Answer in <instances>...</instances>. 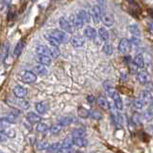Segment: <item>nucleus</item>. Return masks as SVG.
I'll return each mask as SVG.
<instances>
[{
    "instance_id": "obj_45",
    "label": "nucleus",
    "mask_w": 153,
    "mask_h": 153,
    "mask_svg": "<svg viewBox=\"0 0 153 153\" xmlns=\"http://www.w3.org/2000/svg\"><path fill=\"white\" fill-rule=\"evenodd\" d=\"M87 100H88V102H89V103H94V100H95V98H94V95H89V97H87Z\"/></svg>"
},
{
    "instance_id": "obj_17",
    "label": "nucleus",
    "mask_w": 153,
    "mask_h": 153,
    "mask_svg": "<svg viewBox=\"0 0 153 153\" xmlns=\"http://www.w3.org/2000/svg\"><path fill=\"white\" fill-rule=\"evenodd\" d=\"M35 71H36V73L38 74V75H40L42 77L46 76L47 73H48V71H47V68L43 65H41V64L35 67Z\"/></svg>"
},
{
    "instance_id": "obj_27",
    "label": "nucleus",
    "mask_w": 153,
    "mask_h": 153,
    "mask_svg": "<svg viewBox=\"0 0 153 153\" xmlns=\"http://www.w3.org/2000/svg\"><path fill=\"white\" fill-rule=\"evenodd\" d=\"M86 136V131L84 128H76L72 131V134H71V137H84Z\"/></svg>"
},
{
    "instance_id": "obj_46",
    "label": "nucleus",
    "mask_w": 153,
    "mask_h": 153,
    "mask_svg": "<svg viewBox=\"0 0 153 153\" xmlns=\"http://www.w3.org/2000/svg\"><path fill=\"white\" fill-rule=\"evenodd\" d=\"M10 3H11V0H4V2H3V4H4V7L7 8L9 5H10Z\"/></svg>"
},
{
    "instance_id": "obj_36",
    "label": "nucleus",
    "mask_w": 153,
    "mask_h": 153,
    "mask_svg": "<svg viewBox=\"0 0 153 153\" xmlns=\"http://www.w3.org/2000/svg\"><path fill=\"white\" fill-rule=\"evenodd\" d=\"M62 127H63V126H61L59 123L58 124H54V125H52L50 127L49 132L52 135H57V134L60 133V131H61V129H62Z\"/></svg>"
},
{
    "instance_id": "obj_38",
    "label": "nucleus",
    "mask_w": 153,
    "mask_h": 153,
    "mask_svg": "<svg viewBox=\"0 0 153 153\" xmlns=\"http://www.w3.org/2000/svg\"><path fill=\"white\" fill-rule=\"evenodd\" d=\"M3 131V133L6 135V137L7 138H11V139H13V138H15L16 137V131L14 130V129H11V128H6V129H4V130H2Z\"/></svg>"
},
{
    "instance_id": "obj_20",
    "label": "nucleus",
    "mask_w": 153,
    "mask_h": 153,
    "mask_svg": "<svg viewBox=\"0 0 153 153\" xmlns=\"http://www.w3.org/2000/svg\"><path fill=\"white\" fill-rule=\"evenodd\" d=\"M76 120L74 117H71V116H68V117H65L63 119H61L60 121H59V124L61 126H67V125H69L72 122H74Z\"/></svg>"
},
{
    "instance_id": "obj_1",
    "label": "nucleus",
    "mask_w": 153,
    "mask_h": 153,
    "mask_svg": "<svg viewBox=\"0 0 153 153\" xmlns=\"http://www.w3.org/2000/svg\"><path fill=\"white\" fill-rule=\"evenodd\" d=\"M132 49V43L128 39H121L119 43V50L122 54H128Z\"/></svg>"
},
{
    "instance_id": "obj_34",
    "label": "nucleus",
    "mask_w": 153,
    "mask_h": 153,
    "mask_svg": "<svg viewBox=\"0 0 153 153\" xmlns=\"http://www.w3.org/2000/svg\"><path fill=\"white\" fill-rule=\"evenodd\" d=\"M103 52L106 55H112L113 54V46L111 43H109V42H106L105 45H103V48H102Z\"/></svg>"
},
{
    "instance_id": "obj_48",
    "label": "nucleus",
    "mask_w": 153,
    "mask_h": 153,
    "mask_svg": "<svg viewBox=\"0 0 153 153\" xmlns=\"http://www.w3.org/2000/svg\"><path fill=\"white\" fill-rule=\"evenodd\" d=\"M0 153H2V152H1V151H0Z\"/></svg>"
},
{
    "instance_id": "obj_35",
    "label": "nucleus",
    "mask_w": 153,
    "mask_h": 153,
    "mask_svg": "<svg viewBox=\"0 0 153 153\" xmlns=\"http://www.w3.org/2000/svg\"><path fill=\"white\" fill-rule=\"evenodd\" d=\"M73 146V142L71 137H68L64 140V142L61 143V147H72Z\"/></svg>"
},
{
    "instance_id": "obj_44",
    "label": "nucleus",
    "mask_w": 153,
    "mask_h": 153,
    "mask_svg": "<svg viewBox=\"0 0 153 153\" xmlns=\"http://www.w3.org/2000/svg\"><path fill=\"white\" fill-rule=\"evenodd\" d=\"M7 140L6 135L3 133V131H0V143H4Z\"/></svg>"
},
{
    "instance_id": "obj_11",
    "label": "nucleus",
    "mask_w": 153,
    "mask_h": 153,
    "mask_svg": "<svg viewBox=\"0 0 153 153\" xmlns=\"http://www.w3.org/2000/svg\"><path fill=\"white\" fill-rule=\"evenodd\" d=\"M14 94L17 98H24L27 94V90L22 86H16L14 89Z\"/></svg>"
},
{
    "instance_id": "obj_5",
    "label": "nucleus",
    "mask_w": 153,
    "mask_h": 153,
    "mask_svg": "<svg viewBox=\"0 0 153 153\" xmlns=\"http://www.w3.org/2000/svg\"><path fill=\"white\" fill-rule=\"evenodd\" d=\"M52 36L55 37L57 40L60 42V43H65L68 41V37L67 33L65 31H61V30H57V29H54V30H51L49 32Z\"/></svg>"
},
{
    "instance_id": "obj_32",
    "label": "nucleus",
    "mask_w": 153,
    "mask_h": 153,
    "mask_svg": "<svg viewBox=\"0 0 153 153\" xmlns=\"http://www.w3.org/2000/svg\"><path fill=\"white\" fill-rule=\"evenodd\" d=\"M143 106H145V105H143V103L142 102V100L140 98H136L133 100V107L136 109V110H138V111L143 110Z\"/></svg>"
},
{
    "instance_id": "obj_2",
    "label": "nucleus",
    "mask_w": 153,
    "mask_h": 153,
    "mask_svg": "<svg viewBox=\"0 0 153 153\" xmlns=\"http://www.w3.org/2000/svg\"><path fill=\"white\" fill-rule=\"evenodd\" d=\"M102 9L100 8L98 5H94L91 8L90 11V15L91 19L94 21V23H98L100 20H101V15H102Z\"/></svg>"
},
{
    "instance_id": "obj_24",
    "label": "nucleus",
    "mask_w": 153,
    "mask_h": 153,
    "mask_svg": "<svg viewBox=\"0 0 153 153\" xmlns=\"http://www.w3.org/2000/svg\"><path fill=\"white\" fill-rule=\"evenodd\" d=\"M36 51L39 55H46V56L49 55V48L45 45H38Z\"/></svg>"
},
{
    "instance_id": "obj_43",
    "label": "nucleus",
    "mask_w": 153,
    "mask_h": 153,
    "mask_svg": "<svg viewBox=\"0 0 153 153\" xmlns=\"http://www.w3.org/2000/svg\"><path fill=\"white\" fill-rule=\"evenodd\" d=\"M90 116L94 120H100L102 117L101 114H100L99 112H97V111H91L90 112Z\"/></svg>"
},
{
    "instance_id": "obj_8",
    "label": "nucleus",
    "mask_w": 153,
    "mask_h": 153,
    "mask_svg": "<svg viewBox=\"0 0 153 153\" xmlns=\"http://www.w3.org/2000/svg\"><path fill=\"white\" fill-rule=\"evenodd\" d=\"M101 21L103 24L107 27H111V26L115 22V19H114V16L109 14V13H103L101 15Z\"/></svg>"
},
{
    "instance_id": "obj_33",
    "label": "nucleus",
    "mask_w": 153,
    "mask_h": 153,
    "mask_svg": "<svg viewBox=\"0 0 153 153\" xmlns=\"http://www.w3.org/2000/svg\"><path fill=\"white\" fill-rule=\"evenodd\" d=\"M37 131L39 133H43L45 134L47 130H48V127H47V125L45 123H42V122H38V124H37V127H36Z\"/></svg>"
},
{
    "instance_id": "obj_39",
    "label": "nucleus",
    "mask_w": 153,
    "mask_h": 153,
    "mask_svg": "<svg viewBox=\"0 0 153 153\" xmlns=\"http://www.w3.org/2000/svg\"><path fill=\"white\" fill-rule=\"evenodd\" d=\"M49 146V143L45 141H42L37 143V149L38 150H46Z\"/></svg>"
},
{
    "instance_id": "obj_10",
    "label": "nucleus",
    "mask_w": 153,
    "mask_h": 153,
    "mask_svg": "<svg viewBox=\"0 0 153 153\" xmlns=\"http://www.w3.org/2000/svg\"><path fill=\"white\" fill-rule=\"evenodd\" d=\"M72 138V137H71ZM73 145L79 147H86L88 146V140H87L86 136L84 137H74L72 138Z\"/></svg>"
},
{
    "instance_id": "obj_29",
    "label": "nucleus",
    "mask_w": 153,
    "mask_h": 153,
    "mask_svg": "<svg viewBox=\"0 0 153 153\" xmlns=\"http://www.w3.org/2000/svg\"><path fill=\"white\" fill-rule=\"evenodd\" d=\"M8 50H9V45H4L2 46L1 50H0V61L6 60L7 55H8Z\"/></svg>"
},
{
    "instance_id": "obj_12",
    "label": "nucleus",
    "mask_w": 153,
    "mask_h": 153,
    "mask_svg": "<svg viewBox=\"0 0 153 153\" xmlns=\"http://www.w3.org/2000/svg\"><path fill=\"white\" fill-rule=\"evenodd\" d=\"M84 35L86 38H88L89 40H95V38L97 36V30H95L94 27H91V26H88L85 31H84Z\"/></svg>"
},
{
    "instance_id": "obj_18",
    "label": "nucleus",
    "mask_w": 153,
    "mask_h": 153,
    "mask_svg": "<svg viewBox=\"0 0 153 153\" xmlns=\"http://www.w3.org/2000/svg\"><path fill=\"white\" fill-rule=\"evenodd\" d=\"M98 37L100 38V40H101V41L107 42L109 40V38H110L108 30L106 28H104V27L99 28L98 29Z\"/></svg>"
},
{
    "instance_id": "obj_6",
    "label": "nucleus",
    "mask_w": 153,
    "mask_h": 153,
    "mask_svg": "<svg viewBox=\"0 0 153 153\" xmlns=\"http://www.w3.org/2000/svg\"><path fill=\"white\" fill-rule=\"evenodd\" d=\"M59 24L60 27L63 29V31H65V33H72L73 32V28L69 22V20L67 19L65 16H61L59 19Z\"/></svg>"
},
{
    "instance_id": "obj_42",
    "label": "nucleus",
    "mask_w": 153,
    "mask_h": 153,
    "mask_svg": "<svg viewBox=\"0 0 153 153\" xmlns=\"http://www.w3.org/2000/svg\"><path fill=\"white\" fill-rule=\"evenodd\" d=\"M130 42L132 45H140L142 43L141 39H140V37H137V36H133L132 38H131Z\"/></svg>"
},
{
    "instance_id": "obj_16",
    "label": "nucleus",
    "mask_w": 153,
    "mask_h": 153,
    "mask_svg": "<svg viewBox=\"0 0 153 153\" xmlns=\"http://www.w3.org/2000/svg\"><path fill=\"white\" fill-rule=\"evenodd\" d=\"M133 64L138 68H145V59H143V57L142 55H137L133 59Z\"/></svg>"
},
{
    "instance_id": "obj_25",
    "label": "nucleus",
    "mask_w": 153,
    "mask_h": 153,
    "mask_svg": "<svg viewBox=\"0 0 153 153\" xmlns=\"http://www.w3.org/2000/svg\"><path fill=\"white\" fill-rule=\"evenodd\" d=\"M23 47H24V42L22 41H20V42H17V45H16L15 49H14V55L16 57H19L21 54V52H22Z\"/></svg>"
},
{
    "instance_id": "obj_21",
    "label": "nucleus",
    "mask_w": 153,
    "mask_h": 153,
    "mask_svg": "<svg viewBox=\"0 0 153 153\" xmlns=\"http://www.w3.org/2000/svg\"><path fill=\"white\" fill-rule=\"evenodd\" d=\"M77 14L79 15V16L82 19V20L84 21V23H90V21L91 19L90 13H88L85 10H80L79 12L77 13Z\"/></svg>"
},
{
    "instance_id": "obj_3",
    "label": "nucleus",
    "mask_w": 153,
    "mask_h": 153,
    "mask_svg": "<svg viewBox=\"0 0 153 153\" xmlns=\"http://www.w3.org/2000/svg\"><path fill=\"white\" fill-rule=\"evenodd\" d=\"M69 22H71L72 28L74 29H81L83 28V26H84V21L82 20V19L79 16L78 14H72L69 16Z\"/></svg>"
},
{
    "instance_id": "obj_23",
    "label": "nucleus",
    "mask_w": 153,
    "mask_h": 153,
    "mask_svg": "<svg viewBox=\"0 0 153 153\" xmlns=\"http://www.w3.org/2000/svg\"><path fill=\"white\" fill-rule=\"evenodd\" d=\"M97 102L98 104V106L100 108H102V109H105V110H107V109H109V102L107 101V99L103 97H99L97 99Z\"/></svg>"
},
{
    "instance_id": "obj_22",
    "label": "nucleus",
    "mask_w": 153,
    "mask_h": 153,
    "mask_svg": "<svg viewBox=\"0 0 153 153\" xmlns=\"http://www.w3.org/2000/svg\"><path fill=\"white\" fill-rule=\"evenodd\" d=\"M35 108H36V110L38 113L40 114H45L46 111H47V105L45 103V102H38L35 105Z\"/></svg>"
},
{
    "instance_id": "obj_4",
    "label": "nucleus",
    "mask_w": 153,
    "mask_h": 153,
    "mask_svg": "<svg viewBox=\"0 0 153 153\" xmlns=\"http://www.w3.org/2000/svg\"><path fill=\"white\" fill-rule=\"evenodd\" d=\"M21 80L24 82L25 84H33L37 80V75L32 71H24L21 72Z\"/></svg>"
},
{
    "instance_id": "obj_9",
    "label": "nucleus",
    "mask_w": 153,
    "mask_h": 153,
    "mask_svg": "<svg viewBox=\"0 0 153 153\" xmlns=\"http://www.w3.org/2000/svg\"><path fill=\"white\" fill-rule=\"evenodd\" d=\"M137 80L140 84L142 85H146L147 84L148 82L150 80V77H149V74H148L147 71H142L137 73Z\"/></svg>"
},
{
    "instance_id": "obj_28",
    "label": "nucleus",
    "mask_w": 153,
    "mask_h": 153,
    "mask_svg": "<svg viewBox=\"0 0 153 153\" xmlns=\"http://www.w3.org/2000/svg\"><path fill=\"white\" fill-rule=\"evenodd\" d=\"M129 32L132 34L133 36H137V37L141 36V31H140L138 25H136V24H132L129 26Z\"/></svg>"
},
{
    "instance_id": "obj_40",
    "label": "nucleus",
    "mask_w": 153,
    "mask_h": 153,
    "mask_svg": "<svg viewBox=\"0 0 153 153\" xmlns=\"http://www.w3.org/2000/svg\"><path fill=\"white\" fill-rule=\"evenodd\" d=\"M19 100H17L16 101V104L19 105V106L21 108V109H27L29 108V102L28 101H26V100H24L23 98H19Z\"/></svg>"
},
{
    "instance_id": "obj_19",
    "label": "nucleus",
    "mask_w": 153,
    "mask_h": 153,
    "mask_svg": "<svg viewBox=\"0 0 153 153\" xmlns=\"http://www.w3.org/2000/svg\"><path fill=\"white\" fill-rule=\"evenodd\" d=\"M45 40L48 42L51 45H53V46H59L61 43L60 42L57 40V39L55 37H53L50 33H47V34H45Z\"/></svg>"
},
{
    "instance_id": "obj_41",
    "label": "nucleus",
    "mask_w": 153,
    "mask_h": 153,
    "mask_svg": "<svg viewBox=\"0 0 153 153\" xmlns=\"http://www.w3.org/2000/svg\"><path fill=\"white\" fill-rule=\"evenodd\" d=\"M15 16H16V8L14 7V8H11L10 11H9V13H8V17H7L8 20L12 21L13 19H14Z\"/></svg>"
},
{
    "instance_id": "obj_26",
    "label": "nucleus",
    "mask_w": 153,
    "mask_h": 153,
    "mask_svg": "<svg viewBox=\"0 0 153 153\" xmlns=\"http://www.w3.org/2000/svg\"><path fill=\"white\" fill-rule=\"evenodd\" d=\"M77 113H78V116H79L80 117H82V119H87V117H89V116H90V111L87 110V109L84 107L78 108Z\"/></svg>"
},
{
    "instance_id": "obj_15",
    "label": "nucleus",
    "mask_w": 153,
    "mask_h": 153,
    "mask_svg": "<svg viewBox=\"0 0 153 153\" xmlns=\"http://www.w3.org/2000/svg\"><path fill=\"white\" fill-rule=\"evenodd\" d=\"M26 117H27V120L30 123H38V122H40L42 120L41 117L33 112H29L27 114V116H26Z\"/></svg>"
},
{
    "instance_id": "obj_30",
    "label": "nucleus",
    "mask_w": 153,
    "mask_h": 153,
    "mask_svg": "<svg viewBox=\"0 0 153 153\" xmlns=\"http://www.w3.org/2000/svg\"><path fill=\"white\" fill-rule=\"evenodd\" d=\"M49 54L51 55V57H53V58H58V57L60 56V49H59V47L51 45V47L49 48Z\"/></svg>"
},
{
    "instance_id": "obj_14",
    "label": "nucleus",
    "mask_w": 153,
    "mask_h": 153,
    "mask_svg": "<svg viewBox=\"0 0 153 153\" xmlns=\"http://www.w3.org/2000/svg\"><path fill=\"white\" fill-rule=\"evenodd\" d=\"M36 60L38 63H40L41 65H50L52 63L50 57L46 55H39L36 58Z\"/></svg>"
},
{
    "instance_id": "obj_31",
    "label": "nucleus",
    "mask_w": 153,
    "mask_h": 153,
    "mask_svg": "<svg viewBox=\"0 0 153 153\" xmlns=\"http://www.w3.org/2000/svg\"><path fill=\"white\" fill-rule=\"evenodd\" d=\"M60 147H61L60 143H52V145H49L48 148H47V151L49 153H56L60 149Z\"/></svg>"
},
{
    "instance_id": "obj_7",
    "label": "nucleus",
    "mask_w": 153,
    "mask_h": 153,
    "mask_svg": "<svg viewBox=\"0 0 153 153\" xmlns=\"http://www.w3.org/2000/svg\"><path fill=\"white\" fill-rule=\"evenodd\" d=\"M140 99L142 100V102L143 103V105H146V106H149L153 101L152 94H150V91H143L141 93V95H140Z\"/></svg>"
},
{
    "instance_id": "obj_37",
    "label": "nucleus",
    "mask_w": 153,
    "mask_h": 153,
    "mask_svg": "<svg viewBox=\"0 0 153 153\" xmlns=\"http://www.w3.org/2000/svg\"><path fill=\"white\" fill-rule=\"evenodd\" d=\"M10 121H9L6 117H0V129L1 130H4L8 128L9 126H10Z\"/></svg>"
},
{
    "instance_id": "obj_13",
    "label": "nucleus",
    "mask_w": 153,
    "mask_h": 153,
    "mask_svg": "<svg viewBox=\"0 0 153 153\" xmlns=\"http://www.w3.org/2000/svg\"><path fill=\"white\" fill-rule=\"evenodd\" d=\"M85 40L82 37H73L71 39V45L73 47H81L84 45Z\"/></svg>"
},
{
    "instance_id": "obj_47",
    "label": "nucleus",
    "mask_w": 153,
    "mask_h": 153,
    "mask_svg": "<svg viewBox=\"0 0 153 153\" xmlns=\"http://www.w3.org/2000/svg\"><path fill=\"white\" fill-rule=\"evenodd\" d=\"M36 1H38V0H32V2H36Z\"/></svg>"
}]
</instances>
